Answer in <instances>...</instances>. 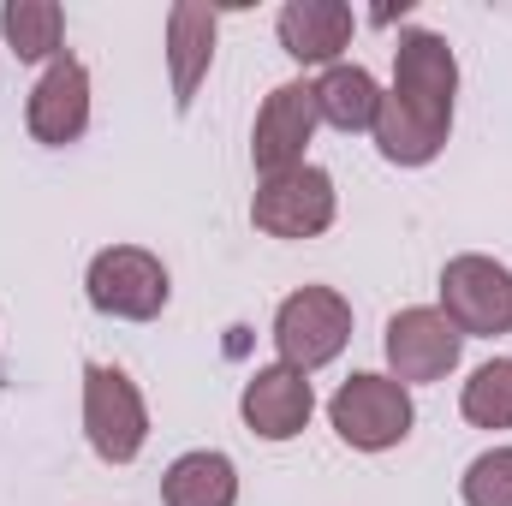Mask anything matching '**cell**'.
<instances>
[{
  "label": "cell",
  "mask_w": 512,
  "mask_h": 506,
  "mask_svg": "<svg viewBox=\"0 0 512 506\" xmlns=\"http://www.w3.org/2000/svg\"><path fill=\"white\" fill-rule=\"evenodd\" d=\"M453 108H459V54L441 30H399L393 42V84L376 114V149L387 167H429L447 137H453Z\"/></svg>",
  "instance_id": "cell-1"
},
{
  "label": "cell",
  "mask_w": 512,
  "mask_h": 506,
  "mask_svg": "<svg viewBox=\"0 0 512 506\" xmlns=\"http://www.w3.org/2000/svg\"><path fill=\"white\" fill-rule=\"evenodd\" d=\"M328 423L352 453H393L399 441H411L417 405H411V387L393 381L387 370H358L334 387Z\"/></svg>",
  "instance_id": "cell-2"
},
{
  "label": "cell",
  "mask_w": 512,
  "mask_h": 506,
  "mask_svg": "<svg viewBox=\"0 0 512 506\" xmlns=\"http://www.w3.org/2000/svg\"><path fill=\"white\" fill-rule=\"evenodd\" d=\"M352 346V298L334 286H298L280 298L274 310V352L280 364L316 376L328 364H340V352Z\"/></svg>",
  "instance_id": "cell-3"
},
{
  "label": "cell",
  "mask_w": 512,
  "mask_h": 506,
  "mask_svg": "<svg viewBox=\"0 0 512 506\" xmlns=\"http://www.w3.org/2000/svg\"><path fill=\"white\" fill-rule=\"evenodd\" d=\"M84 298L96 316H114V322H155L173 298V274L167 262L143 245H108V251L90 256L84 268Z\"/></svg>",
  "instance_id": "cell-4"
},
{
  "label": "cell",
  "mask_w": 512,
  "mask_h": 506,
  "mask_svg": "<svg viewBox=\"0 0 512 506\" xmlns=\"http://www.w3.org/2000/svg\"><path fill=\"white\" fill-rule=\"evenodd\" d=\"M84 441L102 465H131L149 447L143 387L120 364H84Z\"/></svg>",
  "instance_id": "cell-5"
},
{
  "label": "cell",
  "mask_w": 512,
  "mask_h": 506,
  "mask_svg": "<svg viewBox=\"0 0 512 506\" xmlns=\"http://www.w3.org/2000/svg\"><path fill=\"white\" fill-rule=\"evenodd\" d=\"M465 340H501L512 334V268L483 251L447 256L441 268V304H435Z\"/></svg>",
  "instance_id": "cell-6"
},
{
  "label": "cell",
  "mask_w": 512,
  "mask_h": 506,
  "mask_svg": "<svg viewBox=\"0 0 512 506\" xmlns=\"http://www.w3.org/2000/svg\"><path fill=\"white\" fill-rule=\"evenodd\" d=\"M334 215H340V191H334V173L316 167V161L262 179L256 197H251L256 233L286 239V245H292V239H322V233L334 227Z\"/></svg>",
  "instance_id": "cell-7"
},
{
  "label": "cell",
  "mask_w": 512,
  "mask_h": 506,
  "mask_svg": "<svg viewBox=\"0 0 512 506\" xmlns=\"http://www.w3.org/2000/svg\"><path fill=\"white\" fill-rule=\"evenodd\" d=\"M382 358L387 376L405 381V387H429V381H447L465 358V334L435 310V304H411L399 316H387L382 328Z\"/></svg>",
  "instance_id": "cell-8"
},
{
  "label": "cell",
  "mask_w": 512,
  "mask_h": 506,
  "mask_svg": "<svg viewBox=\"0 0 512 506\" xmlns=\"http://www.w3.org/2000/svg\"><path fill=\"white\" fill-rule=\"evenodd\" d=\"M322 126L316 114V90L304 78H286L262 96L256 108V126H251V167L256 179H274V173H292L310 161V137Z\"/></svg>",
  "instance_id": "cell-9"
},
{
  "label": "cell",
  "mask_w": 512,
  "mask_h": 506,
  "mask_svg": "<svg viewBox=\"0 0 512 506\" xmlns=\"http://www.w3.org/2000/svg\"><path fill=\"white\" fill-rule=\"evenodd\" d=\"M239 417H245V429H251L256 441H298L304 429H310V417H316V387L304 370H292V364H262L251 370V381L239 387Z\"/></svg>",
  "instance_id": "cell-10"
},
{
  "label": "cell",
  "mask_w": 512,
  "mask_h": 506,
  "mask_svg": "<svg viewBox=\"0 0 512 506\" xmlns=\"http://www.w3.org/2000/svg\"><path fill=\"white\" fill-rule=\"evenodd\" d=\"M24 126L42 149H72L90 131V66L78 54H60L54 66H42L24 102Z\"/></svg>",
  "instance_id": "cell-11"
},
{
  "label": "cell",
  "mask_w": 512,
  "mask_h": 506,
  "mask_svg": "<svg viewBox=\"0 0 512 506\" xmlns=\"http://www.w3.org/2000/svg\"><path fill=\"white\" fill-rule=\"evenodd\" d=\"M215 42H221V12L203 0H179L167 6V84H173V114L197 108V90L215 66Z\"/></svg>",
  "instance_id": "cell-12"
},
{
  "label": "cell",
  "mask_w": 512,
  "mask_h": 506,
  "mask_svg": "<svg viewBox=\"0 0 512 506\" xmlns=\"http://www.w3.org/2000/svg\"><path fill=\"white\" fill-rule=\"evenodd\" d=\"M274 36L286 48V60L298 66H340V54L358 36V12L346 0H286L274 18Z\"/></svg>",
  "instance_id": "cell-13"
},
{
  "label": "cell",
  "mask_w": 512,
  "mask_h": 506,
  "mask_svg": "<svg viewBox=\"0 0 512 506\" xmlns=\"http://www.w3.org/2000/svg\"><path fill=\"white\" fill-rule=\"evenodd\" d=\"M161 506H239V465L221 447H191L161 471Z\"/></svg>",
  "instance_id": "cell-14"
},
{
  "label": "cell",
  "mask_w": 512,
  "mask_h": 506,
  "mask_svg": "<svg viewBox=\"0 0 512 506\" xmlns=\"http://www.w3.org/2000/svg\"><path fill=\"white\" fill-rule=\"evenodd\" d=\"M316 114H322V126L334 131H376V114H382V84H376V72L370 66H358V60H340V66H328L316 84Z\"/></svg>",
  "instance_id": "cell-15"
},
{
  "label": "cell",
  "mask_w": 512,
  "mask_h": 506,
  "mask_svg": "<svg viewBox=\"0 0 512 506\" xmlns=\"http://www.w3.org/2000/svg\"><path fill=\"white\" fill-rule=\"evenodd\" d=\"M0 42L24 66H54L66 54V12L54 0H6L0 6Z\"/></svg>",
  "instance_id": "cell-16"
},
{
  "label": "cell",
  "mask_w": 512,
  "mask_h": 506,
  "mask_svg": "<svg viewBox=\"0 0 512 506\" xmlns=\"http://www.w3.org/2000/svg\"><path fill=\"white\" fill-rule=\"evenodd\" d=\"M459 411L471 429H512V358H489L477 364L465 387H459Z\"/></svg>",
  "instance_id": "cell-17"
},
{
  "label": "cell",
  "mask_w": 512,
  "mask_h": 506,
  "mask_svg": "<svg viewBox=\"0 0 512 506\" xmlns=\"http://www.w3.org/2000/svg\"><path fill=\"white\" fill-rule=\"evenodd\" d=\"M459 501L465 506H512V447H489V453H477L465 465Z\"/></svg>",
  "instance_id": "cell-18"
}]
</instances>
